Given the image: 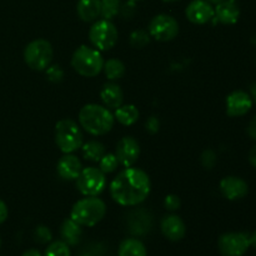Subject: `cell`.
<instances>
[{
    "instance_id": "1",
    "label": "cell",
    "mask_w": 256,
    "mask_h": 256,
    "mask_svg": "<svg viewBox=\"0 0 256 256\" xmlns=\"http://www.w3.org/2000/svg\"><path fill=\"white\" fill-rule=\"evenodd\" d=\"M152 182L144 170L138 168H125L110 184L112 200L122 206H135L144 202L150 194Z\"/></svg>"
},
{
    "instance_id": "2",
    "label": "cell",
    "mask_w": 256,
    "mask_h": 256,
    "mask_svg": "<svg viewBox=\"0 0 256 256\" xmlns=\"http://www.w3.org/2000/svg\"><path fill=\"white\" fill-rule=\"evenodd\" d=\"M115 122L114 115L108 108L98 104H88L79 112V124L89 134L100 136L112 129Z\"/></svg>"
},
{
    "instance_id": "3",
    "label": "cell",
    "mask_w": 256,
    "mask_h": 256,
    "mask_svg": "<svg viewBox=\"0 0 256 256\" xmlns=\"http://www.w3.org/2000/svg\"><path fill=\"white\" fill-rule=\"evenodd\" d=\"M106 214V205L96 196H86L80 199L72 206L70 218L82 226H94L102 220Z\"/></svg>"
},
{
    "instance_id": "4",
    "label": "cell",
    "mask_w": 256,
    "mask_h": 256,
    "mask_svg": "<svg viewBox=\"0 0 256 256\" xmlns=\"http://www.w3.org/2000/svg\"><path fill=\"white\" fill-rule=\"evenodd\" d=\"M104 62L99 50L86 45L78 48L72 56V66L78 74L85 78H94L100 74L104 68Z\"/></svg>"
},
{
    "instance_id": "5",
    "label": "cell",
    "mask_w": 256,
    "mask_h": 256,
    "mask_svg": "<svg viewBox=\"0 0 256 256\" xmlns=\"http://www.w3.org/2000/svg\"><path fill=\"white\" fill-rule=\"evenodd\" d=\"M82 132L78 122L62 119L55 125V142L64 154H72L82 146Z\"/></svg>"
},
{
    "instance_id": "6",
    "label": "cell",
    "mask_w": 256,
    "mask_h": 256,
    "mask_svg": "<svg viewBox=\"0 0 256 256\" xmlns=\"http://www.w3.org/2000/svg\"><path fill=\"white\" fill-rule=\"evenodd\" d=\"M54 50L52 44L45 39L30 42L24 49V60L28 66L36 72H42L52 64Z\"/></svg>"
},
{
    "instance_id": "7",
    "label": "cell",
    "mask_w": 256,
    "mask_h": 256,
    "mask_svg": "<svg viewBox=\"0 0 256 256\" xmlns=\"http://www.w3.org/2000/svg\"><path fill=\"white\" fill-rule=\"evenodd\" d=\"M118 38V29L112 20H98L94 22L89 30V40L95 49L100 52H106V50L112 49L116 45Z\"/></svg>"
},
{
    "instance_id": "8",
    "label": "cell",
    "mask_w": 256,
    "mask_h": 256,
    "mask_svg": "<svg viewBox=\"0 0 256 256\" xmlns=\"http://www.w3.org/2000/svg\"><path fill=\"white\" fill-rule=\"evenodd\" d=\"M105 186L106 178L99 168H85L76 178V188L84 196H98L104 192Z\"/></svg>"
},
{
    "instance_id": "9",
    "label": "cell",
    "mask_w": 256,
    "mask_h": 256,
    "mask_svg": "<svg viewBox=\"0 0 256 256\" xmlns=\"http://www.w3.org/2000/svg\"><path fill=\"white\" fill-rule=\"evenodd\" d=\"M179 24L172 15L159 14L152 18L149 24V34L158 42H170L176 38Z\"/></svg>"
},
{
    "instance_id": "10",
    "label": "cell",
    "mask_w": 256,
    "mask_h": 256,
    "mask_svg": "<svg viewBox=\"0 0 256 256\" xmlns=\"http://www.w3.org/2000/svg\"><path fill=\"white\" fill-rule=\"evenodd\" d=\"M249 234L246 232H226L219 238L218 248L222 256H242L250 248Z\"/></svg>"
},
{
    "instance_id": "11",
    "label": "cell",
    "mask_w": 256,
    "mask_h": 256,
    "mask_svg": "<svg viewBox=\"0 0 256 256\" xmlns=\"http://www.w3.org/2000/svg\"><path fill=\"white\" fill-rule=\"evenodd\" d=\"M115 155L118 158L119 164L124 168H130L138 162L140 155L139 142L132 136H125L118 142Z\"/></svg>"
},
{
    "instance_id": "12",
    "label": "cell",
    "mask_w": 256,
    "mask_h": 256,
    "mask_svg": "<svg viewBox=\"0 0 256 256\" xmlns=\"http://www.w3.org/2000/svg\"><path fill=\"white\" fill-rule=\"evenodd\" d=\"M185 14H186L188 20L192 22V24L202 25L214 19L215 10L212 5L206 0H192L188 5Z\"/></svg>"
},
{
    "instance_id": "13",
    "label": "cell",
    "mask_w": 256,
    "mask_h": 256,
    "mask_svg": "<svg viewBox=\"0 0 256 256\" xmlns=\"http://www.w3.org/2000/svg\"><path fill=\"white\" fill-rule=\"evenodd\" d=\"M252 108V99L250 94L236 90L226 98V114L232 118L242 116L248 114Z\"/></svg>"
},
{
    "instance_id": "14",
    "label": "cell",
    "mask_w": 256,
    "mask_h": 256,
    "mask_svg": "<svg viewBox=\"0 0 256 256\" xmlns=\"http://www.w3.org/2000/svg\"><path fill=\"white\" fill-rule=\"evenodd\" d=\"M220 192L228 200H240L249 192L246 182L239 176H226L220 182Z\"/></svg>"
},
{
    "instance_id": "15",
    "label": "cell",
    "mask_w": 256,
    "mask_h": 256,
    "mask_svg": "<svg viewBox=\"0 0 256 256\" xmlns=\"http://www.w3.org/2000/svg\"><path fill=\"white\" fill-rule=\"evenodd\" d=\"M160 229H162V235L170 242H179L185 236V232H186L184 222L178 215H166L162 218L160 222Z\"/></svg>"
},
{
    "instance_id": "16",
    "label": "cell",
    "mask_w": 256,
    "mask_h": 256,
    "mask_svg": "<svg viewBox=\"0 0 256 256\" xmlns=\"http://www.w3.org/2000/svg\"><path fill=\"white\" fill-rule=\"evenodd\" d=\"M215 19L225 25L238 22L240 18V8L236 0H222L215 8Z\"/></svg>"
},
{
    "instance_id": "17",
    "label": "cell",
    "mask_w": 256,
    "mask_h": 256,
    "mask_svg": "<svg viewBox=\"0 0 256 256\" xmlns=\"http://www.w3.org/2000/svg\"><path fill=\"white\" fill-rule=\"evenodd\" d=\"M58 174L64 180H76L82 172V162L75 155L65 154L64 156L60 158L56 165Z\"/></svg>"
},
{
    "instance_id": "18",
    "label": "cell",
    "mask_w": 256,
    "mask_h": 256,
    "mask_svg": "<svg viewBox=\"0 0 256 256\" xmlns=\"http://www.w3.org/2000/svg\"><path fill=\"white\" fill-rule=\"evenodd\" d=\"M100 99L108 109H118L124 102V92L115 82H106L100 90Z\"/></svg>"
},
{
    "instance_id": "19",
    "label": "cell",
    "mask_w": 256,
    "mask_h": 256,
    "mask_svg": "<svg viewBox=\"0 0 256 256\" xmlns=\"http://www.w3.org/2000/svg\"><path fill=\"white\" fill-rule=\"evenodd\" d=\"M76 12L82 22H95L100 16L102 0H79L76 5Z\"/></svg>"
},
{
    "instance_id": "20",
    "label": "cell",
    "mask_w": 256,
    "mask_h": 256,
    "mask_svg": "<svg viewBox=\"0 0 256 256\" xmlns=\"http://www.w3.org/2000/svg\"><path fill=\"white\" fill-rule=\"evenodd\" d=\"M132 218L129 222L130 232L134 235H144L152 229V216L146 214V212L140 210L130 215Z\"/></svg>"
},
{
    "instance_id": "21",
    "label": "cell",
    "mask_w": 256,
    "mask_h": 256,
    "mask_svg": "<svg viewBox=\"0 0 256 256\" xmlns=\"http://www.w3.org/2000/svg\"><path fill=\"white\" fill-rule=\"evenodd\" d=\"M60 234H62V242H66L69 246L70 245H76L80 242V238H82V225L74 222L72 218L64 220V222L62 225V229H60Z\"/></svg>"
},
{
    "instance_id": "22",
    "label": "cell",
    "mask_w": 256,
    "mask_h": 256,
    "mask_svg": "<svg viewBox=\"0 0 256 256\" xmlns=\"http://www.w3.org/2000/svg\"><path fill=\"white\" fill-rule=\"evenodd\" d=\"M139 110L135 105H122L118 109H115L114 118L124 126H130V125H134L135 122L139 119Z\"/></svg>"
},
{
    "instance_id": "23",
    "label": "cell",
    "mask_w": 256,
    "mask_h": 256,
    "mask_svg": "<svg viewBox=\"0 0 256 256\" xmlns=\"http://www.w3.org/2000/svg\"><path fill=\"white\" fill-rule=\"evenodd\" d=\"M119 256H148L145 245L140 240L130 238L125 239L119 246Z\"/></svg>"
},
{
    "instance_id": "24",
    "label": "cell",
    "mask_w": 256,
    "mask_h": 256,
    "mask_svg": "<svg viewBox=\"0 0 256 256\" xmlns=\"http://www.w3.org/2000/svg\"><path fill=\"white\" fill-rule=\"evenodd\" d=\"M105 72V76L112 82L119 80L124 76L125 74V65L122 60L119 59H109L108 62H104V68H102Z\"/></svg>"
},
{
    "instance_id": "25",
    "label": "cell",
    "mask_w": 256,
    "mask_h": 256,
    "mask_svg": "<svg viewBox=\"0 0 256 256\" xmlns=\"http://www.w3.org/2000/svg\"><path fill=\"white\" fill-rule=\"evenodd\" d=\"M82 148L84 158L90 162H100V159L105 155V146L102 142H95V140L82 144Z\"/></svg>"
},
{
    "instance_id": "26",
    "label": "cell",
    "mask_w": 256,
    "mask_h": 256,
    "mask_svg": "<svg viewBox=\"0 0 256 256\" xmlns=\"http://www.w3.org/2000/svg\"><path fill=\"white\" fill-rule=\"evenodd\" d=\"M120 0H102V12L100 16L102 19L112 20L119 14Z\"/></svg>"
},
{
    "instance_id": "27",
    "label": "cell",
    "mask_w": 256,
    "mask_h": 256,
    "mask_svg": "<svg viewBox=\"0 0 256 256\" xmlns=\"http://www.w3.org/2000/svg\"><path fill=\"white\" fill-rule=\"evenodd\" d=\"M150 42V34L146 30H134L130 34V45L135 49H142Z\"/></svg>"
},
{
    "instance_id": "28",
    "label": "cell",
    "mask_w": 256,
    "mask_h": 256,
    "mask_svg": "<svg viewBox=\"0 0 256 256\" xmlns=\"http://www.w3.org/2000/svg\"><path fill=\"white\" fill-rule=\"evenodd\" d=\"M44 256H70V248L64 242H54L46 248Z\"/></svg>"
},
{
    "instance_id": "29",
    "label": "cell",
    "mask_w": 256,
    "mask_h": 256,
    "mask_svg": "<svg viewBox=\"0 0 256 256\" xmlns=\"http://www.w3.org/2000/svg\"><path fill=\"white\" fill-rule=\"evenodd\" d=\"M99 164V169L102 170L104 174H110V172H115V170L118 169V166H119V162H118V158L115 154H105L104 156L100 159Z\"/></svg>"
},
{
    "instance_id": "30",
    "label": "cell",
    "mask_w": 256,
    "mask_h": 256,
    "mask_svg": "<svg viewBox=\"0 0 256 256\" xmlns=\"http://www.w3.org/2000/svg\"><path fill=\"white\" fill-rule=\"evenodd\" d=\"M34 239L40 244H46V242H52V234L49 228L44 226V225H39L34 232Z\"/></svg>"
},
{
    "instance_id": "31",
    "label": "cell",
    "mask_w": 256,
    "mask_h": 256,
    "mask_svg": "<svg viewBox=\"0 0 256 256\" xmlns=\"http://www.w3.org/2000/svg\"><path fill=\"white\" fill-rule=\"evenodd\" d=\"M45 72H46L48 80H50L52 82H60L64 78V72L59 65H49Z\"/></svg>"
},
{
    "instance_id": "32",
    "label": "cell",
    "mask_w": 256,
    "mask_h": 256,
    "mask_svg": "<svg viewBox=\"0 0 256 256\" xmlns=\"http://www.w3.org/2000/svg\"><path fill=\"white\" fill-rule=\"evenodd\" d=\"M202 164L205 169H212L216 164V154L212 149L205 150L202 154Z\"/></svg>"
},
{
    "instance_id": "33",
    "label": "cell",
    "mask_w": 256,
    "mask_h": 256,
    "mask_svg": "<svg viewBox=\"0 0 256 256\" xmlns=\"http://www.w3.org/2000/svg\"><path fill=\"white\" fill-rule=\"evenodd\" d=\"M180 205H182V202H180V199L178 195L170 194L165 198L164 206H165V209L169 210V212H175V210L179 209Z\"/></svg>"
},
{
    "instance_id": "34",
    "label": "cell",
    "mask_w": 256,
    "mask_h": 256,
    "mask_svg": "<svg viewBox=\"0 0 256 256\" xmlns=\"http://www.w3.org/2000/svg\"><path fill=\"white\" fill-rule=\"evenodd\" d=\"M145 128H146V132L149 134H156L159 132L160 128V122L156 116H150L149 119L145 122Z\"/></svg>"
},
{
    "instance_id": "35",
    "label": "cell",
    "mask_w": 256,
    "mask_h": 256,
    "mask_svg": "<svg viewBox=\"0 0 256 256\" xmlns=\"http://www.w3.org/2000/svg\"><path fill=\"white\" fill-rule=\"evenodd\" d=\"M134 12H135V2H132V0H129V2L125 4L122 9V14L124 18H132V14H134Z\"/></svg>"
},
{
    "instance_id": "36",
    "label": "cell",
    "mask_w": 256,
    "mask_h": 256,
    "mask_svg": "<svg viewBox=\"0 0 256 256\" xmlns=\"http://www.w3.org/2000/svg\"><path fill=\"white\" fill-rule=\"evenodd\" d=\"M248 135L252 138V140H256V116L250 120L249 125H248Z\"/></svg>"
},
{
    "instance_id": "37",
    "label": "cell",
    "mask_w": 256,
    "mask_h": 256,
    "mask_svg": "<svg viewBox=\"0 0 256 256\" xmlns=\"http://www.w3.org/2000/svg\"><path fill=\"white\" fill-rule=\"evenodd\" d=\"M8 219V206L2 200H0V224Z\"/></svg>"
},
{
    "instance_id": "38",
    "label": "cell",
    "mask_w": 256,
    "mask_h": 256,
    "mask_svg": "<svg viewBox=\"0 0 256 256\" xmlns=\"http://www.w3.org/2000/svg\"><path fill=\"white\" fill-rule=\"evenodd\" d=\"M249 162L256 169V145L249 152Z\"/></svg>"
},
{
    "instance_id": "39",
    "label": "cell",
    "mask_w": 256,
    "mask_h": 256,
    "mask_svg": "<svg viewBox=\"0 0 256 256\" xmlns=\"http://www.w3.org/2000/svg\"><path fill=\"white\" fill-rule=\"evenodd\" d=\"M22 256H42V254H40L39 250L30 249V250H26V252H25Z\"/></svg>"
},
{
    "instance_id": "40",
    "label": "cell",
    "mask_w": 256,
    "mask_h": 256,
    "mask_svg": "<svg viewBox=\"0 0 256 256\" xmlns=\"http://www.w3.org/2000/svg\"><path fill=\"white\" fill-rule=\"evenodd\" d=\"M250 96H252V102H256V82L250 86Z\"/></svg>"
},
{
    "instance_id": "41",
    "label": "cell",
    "mask_w": 256,
    "mask_h": 256,
    "mask_svg": "<svg viewBox=\"0 0 256 256\" xmlns=\"http://www.w3.org/2000/svg\"><path fill=\"white\" fill-rule=\"evenodd\" d=\"M249 240H250V246H252L254 249H256V232H252V235H250Z\"/></svg>"
},
{
    "instance_id": "42",
    "label": "cell",
    "mask_w": 256,
    "mask_h": 256,
    "mask_svg": "<svg viewBox=\"0 0 256 256\" xmlns=\"http://www.w3.org/2000/svg\"><path fill=\"white\" fill-rule=\"evenodd\" d=\"M206 2H209L210 4H218V2H222V0H206Z\"/></svg>"
},
{
    "instance_id": "43",
    "label": "cell",
    "mask_w": 256,
    "mask_h": 256,
    "mask_svg": "<svg viewBox=\"0 0 256 256\" xmlns=\"http://www.w3.org/2000/svg\"><path fill=\"white\" fill-rule=\"evenodd\" d=\"M162 2H178V0H162Z\"/></svg>"
},
{
    "instance_id": "44",
    "label": "cell",
    "mask_w": 256,
    "mask_h": 256,
    "mask_svg": "<svg viewBox=\"0 0 256 256\" xmlns=\"http://www.w3.org/2000/svg\"><path fill=\"white\" fill-rule=\"evenodd\" d=\"M132 2H142V0H132Z\"/></svg>"
},
{
    "instance_id": "45",
    "label": "cell",
    "mask_w": 256,
    "mask_h": 256,
    "mask_svg": "<svg viewBox=\"0 0 256 256\" xmlns=\"http://www.w3.org/2000/svg\"><path fill=\"white\" fill-rule=\"evenodd\" d=\"M80 256H90V255H80Z\"/></svg>"
},
{
    "instance_id": "46",
    "label": "cell",
    "mask_w": 256,
    "mask_h": 256,
    "mask_svg": "<svg viewBox=\"0 0 256 256\" xmlns=\"http://www.w3.org/2000/svg\"><path fill=\"white\" fill-rule=\"evenodd\" d=\"M0 245H2V240H0Z\"/></svg>"
}]
</instances>
